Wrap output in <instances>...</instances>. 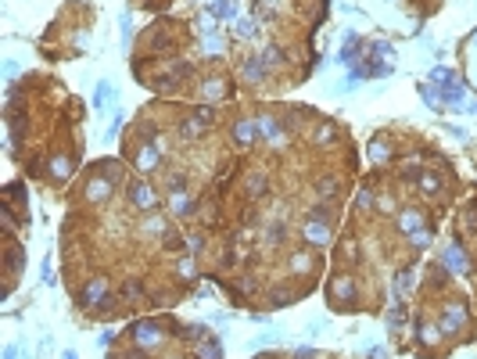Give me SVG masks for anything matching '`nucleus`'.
<instances>
[{
    "instance_id": "obj_1",
    "label": "nucleus",
    "mask_w": 477,
    "mask_h": 359,
    "mask_svg": "<svg viewBox=\"0 0 477 359\" xmlns=\"http://www.w3.org/2000/svg\"><path fill=\"white\" fill-rule=\"evenodd\" d=\"M129 197H133V205H137V209H147V212H151V209H158V194H154L147 183H133Z\"/></svg>"
},
{
    "instance_id": "obj_2",
    "label": "nucleus",
    "mask_w": 477,
    "mask_h": 359,
    "mask_svg": "<svg viewBox=\"0 0 477 359\" xmlns=\"http://www.w3.org/2000/svg\"><path fill=\"white\" fill-rule=\"evenodd\" d=\"M104 291H108V281H104V276H97V281H94V284L83 291V302H86V305H101Z\"/></svg>"
},
{
    "instance_id": "obj_3",
    "label": "nucleus",
    "mask_w": 477,
    "mask_h": 359,
    "mask_svg": "<svg viewBox=\"0 0 477 359\" xmlns=\"http://www.w3.org/2000/svg\"><path fill=\"white\" fill-rule=\"evenodd\" d=\"M305 241H309V245H327V241H330V230H327L323 223H309V226H305Z\"/></svg>"
},
{
    "instance_id": "obj_4",
    "label": "nucleus",
    "mask_w": 477,
    "mask_h": 359,
    "mask_svg": "<svg viewBox=\"0 0 477 359\" xmlns=\"http://www.w3.org/2000/svg\"><path fill=\"white\" fill-rule=\"evenodd\" d=\"M255 133H258V123H237V130H233V137L241 140V144H251Z\"/></svg>"
},
{
    "instance_id": "obj_5",
    "label": "nucleus",
    "mask_w": 477,
    "mask_h": 359,
    "mask_svg": "<svg viewBox=\"0 0 477 359\" xmlns=\"http://www.w3.org/2000/svg\"><path fill=\"white\" fill-rule=\"evenodd\" d=\"M212 15H215V18H230V22H233V18H237V8L230 4V0H215V4H212Z\"/></svg>"
},
{
    "instance_id": "obj_6",
    "label": "nucleus",
    "mask_w": 477,
    "mask_h": 359,
    "mask_svg": "<svg viewBox=\"0 0 477 359\" xmlns=\"http://www.w3.org/2000/svg\"><path fill=\"white\" fill-rule=\"evenodd\" d=\"M459 324H463V309H459V305H452V309L445 312V324H442V327H445V331H456Z\"/></svg>"
},
{
    "instance_id": "obj_7",
    "label": "nucleus",
    "mask_w": 477,
    "mask_h": 359,
    "mask_svg": "<svg viewBox=\"0 0 477 359\" xmlns=\"http://www.w3.org/2000/svg\"><path fill=\"white\" fill-rule=\"evenodd\" d=\"M445 101H449V104H463V87L445 83Z\"/></svg>"
},
{
    "instance_id": "obj_8",
    "label": "nucleus",
    "mask_w": 477,
    "mask_h": 359,
    "mask_svg": "<svg viewBox=\"0 0 477 359\" xmlns=\"http://www.w3.org/2000/svg\"><path fill=\"white\" fill-rule=\"evenodd\" d=\"M266 187H269V183H266V176H262V173H255V176H251V183H248V194H266Z\"/></svg>"
},
{
    "instance_id": "obj_9",
    "label": "nucleus",
    "mask_w": 477,
    "mask_h": 359,
    "mask_svg": "<svg viewBox=\"0 0 477 359\" xmlns=\"http://www.w3.org/2000/svg\"><path fill=\"white\" fill-rule=\"evenodd\" d=\"M352 291H355V288H352V281H341V276L334 281V295H337V298H348Z\"/></svg>"
},
{
    "instance_id": "obj_10",
    "label": "nucleus",
    "mask_w": 477,
    "mask_h": 359,
    "mask_svg": "<svg viewBox=\"0 0 477 359\" xmlns=\"http://www.w3.org/2000/svg\"><path fill=\"white\" fill-rule=\"evenodd\" d=\"M449 262H452V269H470V266H466V255H463L459 248H452V252H449Z\"/></svg>"
},
{
    "instance_id": "obj_11",
    "label": "nucleus",
    "mask_w": 477,
    "mask_h": 359,
    "mask_svg": "<svg viewBox=\"0 0 477 359\" xmlns=\"http://www.w3.org/2000/svg\"><path fill=\"white\" fill-rule=\"evenodd\" d=\"M137 162H140V166H144V169H151V166H154V162H158V154H154V151H151V147H144V151H140V154H137Z\"/></svg>"
},
{
    "instance_id": "obj_12",
    "label": "nucleus",
    "mask_w": 477,
    "mask_h": 359,
    "mask_svg": "<svg viewBox=\"0 0 477 359\" xmlns=\"http://www.w3.org/2000/svg\"><path fill=\"white\" fill-rule=\"evenodd\" d=\"M262 61H248V68H244V75L248 79H262V68H258Z\"/></svg>"
},
{
    "instance_id": "obj_13",
    "label": "nucleus",
    "mask_w": 477,
    "mask_h": 359,
    "mask_svg": "<svg viewBox=\"0 0 477 359\" xmlns=\"http://www.w3.org/2000/svg\"><path fill=\"white\" fill-rule=\"evenodd\" d=\"M108 94H111V87L101 83V87H97V104H108Z\"/></svg>"
},
{
    "instance_id": "obj_14",
    "label": "nucleus",
    "mask_w": 477,
    "mask_h": 359,
    "mask_svg": "<svg viewBox=\"0 0 477 359\" xmlns=\"http://www.w3.org/2000/svg\"><path fill=\"white\" fill-rule=\"evenodd\" d=\"M309 269V259L305 255H294V273H305Z\"/></svg>"
},
{
    "instance_id": "obj_15",
    "label": "nucleus",
    "mask_w": 477,
    "mask_h": 359,
    "mask_svg": "<svg viewBox=\"0 0 477 359\" xmlns=\"http://www.w3.org/2000/svg\"><path fill=\"white\" fill-rule=\"evenodd\" d=\"M208 51H212V54L223 51V39H219V36H208Z\"/></svg>"
},
{
    "instance_id": "obj_16",
    "label": "nucleus",
    "mask_w": 477,
    "mask_h": 359,
    "mask_svg": "<svg viewBox=\"0 0 477 359\" xmlns=\"http://www.w3.org/2000/svg\"><path fill=\"white\" fill-rule=\"evenodd\" d=\"M273 241H284V223H273Z\"/></svg>"
},
{
    "instance_id": "obj_17",
    "label": "nucleus",
    "mask_w": 477,
    "mask_h": 359,
    "mask_svg": "<svg viewBox=\"0 0 477 359\" xmlns=\"http://www.w3.org/2000/svg\"><path fill=\"white\" fill-rule=\"evenodd\" d=\"M137 295H140V284H137V281H133V284H126V298H137Z\"/></svg>"
},
{
    "instance_id": "obj_18",
    "label": "nucleus",
    "mask_w": 477,
    "mask_h": 359,
    "mask_svg": "<svg viewBox=\"0 0 477 359\" xmlns=\"http://www.w3.org/2000/svg\"><path fill=\"white\" fill-rule=\"evenodd\" d=\"M312 355H316L312 348H298V352H294V359H312Z\"/></svg>"
},
{
    "instance_id": "obj_19",
    "label": "nucleus",
    "mask_w": 477,
    "mask_h": 359,
    "mask_svg": "<svg viewBox=\"0 0 477 359\" xmlns=\"http://www.w3.org/2000/svg\"><path fill=\"white\" fill-rule=\"evenodd\" d=\"M4 359H18V348H15V345H8V352H4Z\"/></svg>"
},
{
    "instance_id": "obj_20",
    "label": "nucleus",
    "mask_w": 477,
    "mask_h": 359,
    "mask_svg": "<svg viewBox=\"0 0 477 359\" xmlns=\"http://www.w3.org/2000/svg\"><path fill=\"white\" fill-rule=\"evenodd\" d=\"M65 359H75V352H65Z\"/></svg>"
}]
</instances>
